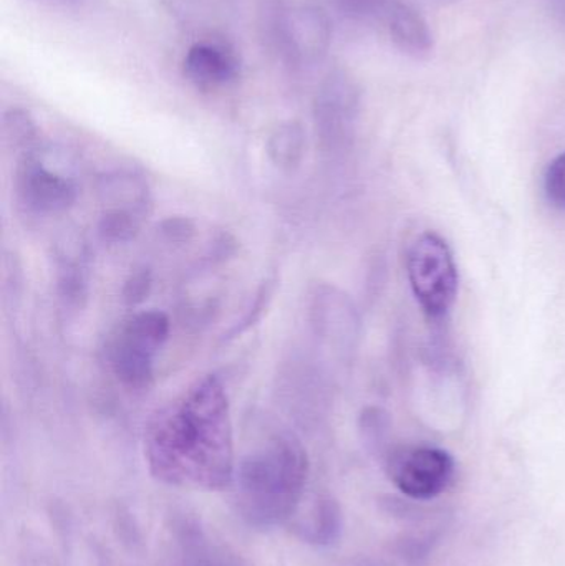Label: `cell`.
Here are the masks:
<instances>
[{
  "label": "cell",
  "mask_w": 565,
  "mask_h": 566,
  "mask_svg": "<svg viewBox=\"0 0 565 566\" xmlns=\"http://www.w3.org/2000/svg\"><path fill=\"white\" fill-rule=\"evenodd\" d=\"M407 272L421 308L433 318L447 315L458 295V269L447 241L433 232L420 235L408 251Z\"/></svg>",
  "instance_id": "obj_3"
},
{
  "label": "cell",
  "mask_w": 565,
  "mask_h": 566,
  "mask_svg": "<svg viewBox=\"0 0 565 566\" xmlns=\"http://www.w3.org/2000/svg\"><path fill=\"white\" fill-rule=\"evenodd\" d=\"M20 195L30 208L59 212L75 201L76 191L70 179L49 171L39 163H27L19 176Z\"/></svg>",
  "instance_id": "obj_6"
},
{
  "label": "cell",
  "mask_w": 565,
  "mask_h": 566,
  "mask_svg": "<svg viewBox=\"0 0 565 566\" xmlns=\"http://www.w3.org/2000/svg\"><path fill=\"white\" fill-rule=\"evenodd\" d=\"M163 232L168 235L171 241H188L195 234V226L189 219L169 218L163 222Z\"/></svg>",
  "instance_id": "obj_13"
},
{
  "label": "cell",
  "mask_w": 565,
  "mask_h": 566,
  "mask_svg": "<svg viewBox=\"0 0 565 566\" xmlns=\"http://www.w3.org/2000/svg\"><path fill=\"white\" fill-rule=\"evenodd\" d=\"M186 75L202 88L224 85L234 78L236 63L229 53L215 45H195L186 56Z\"/></svg>",
  "instance_id": "obj_7"
},
{
  "label": "cell",
  "mask_w": 565,
  "mask_h": 566,
  "mask_svg": "<svg viewBox=\"0 0 565 566\" xmlns=\"http://www.w3.org/2000/svg\"><path fill=\"white\" fill-rule=\"evenodd\" d=\"M544 192L553 208L565 211V153L547 166L544 176Z\"/></svg>",
  "instance_id": "obj_11"
},
{
  "label": "cell",
  "mask_w": 565,
  "mask_h": 566,
  "mask_svg": "<svg viewBox=\"0 0 565 566\" xmlns=\"http://www.w3.org/2000/svg\"><path fill=\"white\" fill-rule=\"evenodd\" d=\"M391 32H394L398 45L407 52L420 55V53L430 50L431 35L427 23L415 10L408 9V7H400L395 12Z\"/></svg>",
  "instance_id": "obj_9"
},
{
  "label": "cell",
  "mask_w": 565,
  "mask_h": 566,
  "mask_svg": "<svg viewBox=\"0 0 565 566\" xmlns=\"http://www.w3.org/2000/svg\"><path fill=\"white\" fill-rule=\"evenodd\" d=\"M454 462L448 452L430 446L405 448L390 461V478L408 497L428 501L447 491Z\"/></svg>",
  "instance_id": "obj_5"
},
{
  "label": "cell",
  "mask_w": 565,
  "mask_h": 566,
  "mask_svg": "<svg viewBox=\"0 0 565 566\" xmlns=\"http://www.w3.org/2000/svg\"><path fill=\"white\" fill-rule=\"evenodd\" d=\"M169 335L168 316L158 310L136 313L113 339L109 358L113 371L123 385L148 388L153 379V359Z\"/></svg>",
  "instance_id": "obj_4"
},
{
  "label": "cell",
  "mask_w": 565,
  "mask_h": 566,
  "mask_svg": "<svg viewBox=\"0 0 565 566\" xmlns=\"http://www.w3.org/2000/svg\"><path fill=\"white\" fill-rule=\"evenodd\" d=\"M308 461L301 442L278 436L244 458L236 472L239 511L255 527L291 518L307 484Z\"/></svg>",
  "instance_id": "obj_2"
},
{
  "label": "cell",
  "mask_w": 565,
  "mask_h": 566,
  "mask_svg": "<svg viewBox=\"0 0 565 566\" xmlns=\"http://www.w3.org/2000/svg\"><path fill=\"white\" fill-rule=\"evenodd\" d=\"M272 163L284 171H294L304 156V132L297 123L279 126L268 143Z\"/></svg>",
  "instance_id": "obj_8"
},
{
  "label": "cell",
  "mask_w": 565,
  "mask_h": 566,
  "mask_svg": "<svg viewBox=\"0 0 565 566\" xmlns=\"http://www.w3.org/2000/svg\"><path fill=\"white\" fill-rule=\"evenodd\" d=\"M136 231H138V226H136L135 218L128 212L119 211V209L106 212L102 222H100V232H102L105 241H129V239L135 238Z\"/></svg>",
  "instance_id": "obj_10"
},
{
  "label": "cell",
  "mask_w": 565,
  "mask_h": 566,
  "mask_svg": "<svg viewBox=\"0 0 565 566\" xmlns=\"http://www.w3.org/2000/svg\"><path fill=\"white\" fill-rule=\"evenodd\" d=\"M146 462L156 481L191 491H222L234 482V439L228 395L202 378L158 412L146 429Z\"/></svg>",
  "instance_id": "obj_1"
},
{
  "label": "cell",
  "mask_w": 565,
  "mask_h": 566,
  "mask_svg": "<svg viewBox=\"0 0 565 566\" xmlns=\"http://www.w3.org/2000/svg\"><path fill=\"white\" fill-rule=\"evenodd\" d=\"M149 289H151V275H149V272L142 271L126 282L125 292L123 293H125L126 302L136 305V303L146 298Z\"/></svg>",
  "instance_id": "obj_12"
}]
</instances>
